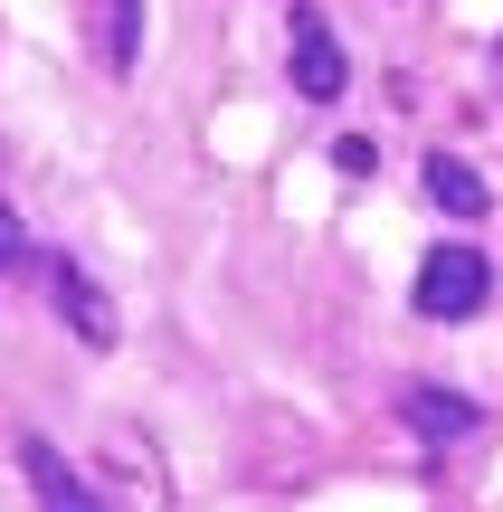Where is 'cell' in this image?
<instances>
[{"label":"cell","mask_w":503,"mask_h":512,"mask_svg":"<svg viewBox=\"0 0 503 512\" xmlns=\"http://www.w3.org/2000/svg\"><path fill=\"white\" fill-rule=\"evenodd\" d=\"M485 294H494V256L485 247H428L418 256V313L428 323H466V313H485Z\"/></svg>","instance_id":"6da1fadb"},{"label":"cell","mask_w":503,"mask_h":512,"mask_svg":"<svg viewBox=\"0 0 503 512\" xmlns=\"http://www.w3.org/2000/svg\"><path fill=\"white\" fill-rule=\"evenodd\" d=\"M295 95L304 105H342V86H352V57H342V38H333V19L323 10H295Z\"/></svg>","instance_id":"7a4b0ae2"},{"label":"cell","mask_w":503,"mask_h":512,"mask_svg":"<svg viewBox=\"0 0 503 512\" xmlns=\"http://www.w3.org/2000/svg\"><path fill=\"white\" fill-rule=\"evenodd\" d=\"M48 294H57V313L76 323L86 351H114V304H105V285H95L76 256H48Z\"/></svg>","instance_id":"3957f363"},{"label":"cell","mask_w":503,"mask_h":512,"mask_svg":"<svg viewBox=\"0 0 503 512\" xmlns=\"http://www.w3.org/2000/svg\"><path fill=\"white\" fill-rule=\"evenodd\" d=\"M19 475H29V494L48 503V512H95V503H105V484H86L48 437H19Z\"/></svg>","instance_id":"277c9868"},{"label":"cell","mask_w":503,"mask_h":512,"mask_svg":"<svg viewBox=\"0 0 503 512\" xmlns=\"http://www.w3.org/2000/svg\"><path fill=\"white\" fill-rule=\"evenodd\" d=\"M399 418H409L428 446H456V437H475V427H485V408H475L466 389H437V380H418L409 399H399Z\"/></svg>","instance_id":"5b68a950"},{"label":"cell","mask_w":503,"mask_h":512,"mask_svg":"<svg viewBox=\"0 0 503 512\" xmlns=\"http://www.w3.org/2000/svg\"><path fill=\"white\" fill-rule=\"evenodd\" d=\"M418 181H428V200L447 209V219H485V200H494V190L475 181V162H456V152H428V171H418Z\"/></svg>","instance_id":"8992f818"},{"label":"cell","mask_w":503,"mask_h":512,"mask_svg":"<svg viewBox=\"0 0 503 512\" xmlns=\"http://www.w3.org/2000/svg\"><path fill=\"white\" fill-rule=\"evenodd\" d=\"M133 48H143V0H114V38H105V57H114V67H133Z\"/></svg>","instance_id":"52a82bcc"},{"label":"cell","mask_w":503,"mask_h":512,"mask_svg":"<svg viewBox=\"0 0 503 512\" xmlns=\"http://www.w3.org/2000/svg\"><path fill=\"white\" fill-rule=\"evenodd\" d=\"M19 266H29V219L0 200V275H19Z\"/></svg>","instance_id":"ba28073f"}]
</instances>
